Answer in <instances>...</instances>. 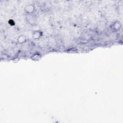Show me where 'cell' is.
<instances>
[{
  "mask_svg": "<svg viewBox=\"0 0 123 123\" xmlns=\"http://www.w3.org/2000/svg\"><path fill=\"white\" fill-rule=\"evenodd\" d=\"M43 36V32L40 30L37 29L33 31L32 34V38L35 40H38L40 39Z\"/></svg>",
  "mask_w": 123,
  "mask_h": 123,
  "instance_id": "obj_3",
  "label": "cell"
},
{
  "mask_svg": "<svg viewBox=\"0 0 123 123\" xmlns=\"http://www.w3.org/2000/svg\"><path fill=\"white\" fill-rule=\"evenodd\" d=\"M8 23H9V24L10 25H15V22H14V21L13 20H12V19L9 20V21H8Z\"/></svg>",
  "mask_w": 123,
  "mask_h": 123,
  "instance_id": "obj_6",
  "label": "cell"
},
{
  "mask_svg": "<svg viewBox=\"0 0 123 123\" xmlns=\"http://www.w3.org/2000/svg\"><path fill=\"white\" fill-rule=\"evenodd\" d=\"M26 20L28 24L32 26H36L37 23V18L34 14H26Z\"/></svg>",
  "mask_w": 123,
  "mask_h": 123,
  "instance_id": "obj_1",
  "label": "cell"
},
{
  "mask_svg": "<svg viewBox=\"0 0 123 123\" xmlns=\"http://www.w3.org/2000/svg\"><path fill=\"white\" fill-rule=\"evenodd\" d=\"M121 27H122V24L121 22L119 21H116L112 23L111 27L113 31L117 32L120 30V29L121 28Z\"/></svg>",
  "mask_w": 123,
  "mask_h": 123,
  "instance_id": "obj_4",
  "label": "cell"
},
{
  "mask_svg": "<svg viewBox=\"0 0 123 123\" xmlns=\"http://www.w3.org/2000/svg\"><path fill=\"white\" fill-rule=\"evenodd\" d=\"M27 40L26 37L24 35H20L17 38V42L20 44H22L25 43Z\"/></svg>",
  "mask_w": 123,
  "mask_h": 123,
  "instance_id": "obj_5",
  "label": "cell"
},
{
  "mask_svg": "<svg viewBox=\"0 0 123 123\" xmlns=\"http://www.w3.org/2000/svg\"><path fill=\"white\" fill-rule=\"evenodd\" d=\"M24 11L26 14H34L35 11V6L32 4H28L25 7Z\"/></svg>",
  "mask_w": 123,
  "mask_h": 123,
  "instance_id": "obj_2",
  "label": "cell"
}]
</instances>
